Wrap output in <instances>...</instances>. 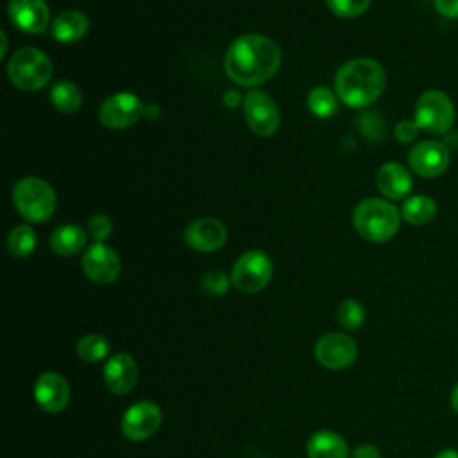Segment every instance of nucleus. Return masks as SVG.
I'll list each match as a JSON object with an SVG mask.
<instances>
[{"label":"nucleus","mask_w":458,"mask_h":458,"mask_svg":"<svg viewBox=\"0 0 458 458\" xmlns=\"http://www.w3.org/2000/svg\"><path fill=\"white\" fill-rule=\"evenodd\" d=\"M281 64V50L263 34H243L236 38L224 57L229 79L243 88H254L268 81Z\"/></svg>","instance_id":"1"},{"label":"nucleus","mask_w":458,"mask_h":458,"mask_svg":"<svg viewBox=\"0 0 458 458\" xmlns=\"http://www.w3.org/2000/svg\"><path fill=\"white\" fill-rule=\"evenodd\" d=\"M386 86L383 66L369 57L344 63L335 75V91L349 107H365L376 102Z\"/></svg>","instance_id":"2"},{"label":"nucleus","mask_w":458,"mask_h":458,"mask_svg":"<svg viewBox=\"0 0 458 458\" xmlns=\"http://www.w3.org/2000/svg\"><path fill=\"white\" fill-rule=\"evenodd\" d=\"M401 224V213L385 199H365L352 211V225L367 242L381 243L390 240Z\"/></svg>","instance_id":"3"},{"label":"nucleus","mask_w":458,"mask_h":458,"mask_svg":"<svg viewBox=\"0 0 458 458\" xmlns=\"http://www.w3.org/2000/svg\"><path fill=\"white\" fill-rule=\"evenodd\" d=\"M13 200L18 213L27 222H45L48 220L57 206V197L54 188L41 177H23L14 184Z\"/></svg>","instance_id":"4"},{"label":"nucleus","mask_w":458,"mask_h":458,"mask_svg":"<svg viewBox=\"0 0 458 458\" xmlns=\"http://www.w3.org/2000/svg\"><path fill=\"white\" fill-rule=\"evenodd\" d=\"M52 72L48 55L34 47L16 50L7 64L9 81L23 91L41 89L52 79Z\"/></svg>","instance_id":"5"},{"label":"nucleus","mask_w":458,"mask_h":458,"mask_svg":"<svg viewBox=\"0 0 458 458\" xmlns=\"http://www.w3.org/2000/svg\"><path fill=\"white\" fill-rule=\"evenodd\" d=\"M415 123L428 134H447L454 122V104L447 93L428 89L415 102Z\"/></svg>","instance_id":"6"},{"label":"nucleus","mask_w":458,"mask_h":458,"mask_svg":"<svg viewBox=\"0 0 458 458\" xmlns=\"http://www.w3.org/2000/svg\"><path fill=\"white\" fill-rule=\"evenodd\" d=\"M272 277V261L263 250H249L242 254L233 265L231 281L236 290L243 293H256L263 290Z\"/></svg>","instance_id":"7"},{"label":"nucleus","mask_w":458,"mask_h":458,"mask_svg":"<svg viewBox=\"0 0 458 458\" xmlns=\"http://www.w3.org/2000/svg\"><path fill=\"white\" fill-rule=\"evenodd\" d=\"M243 114L250 131L263 138L276 134L281 123V114L274 98L261 89H252L245 95Z\"/></svg>","instance_id":"8"},{"label":"nucleus","mask_w":458,"mask_h":458,"mask_svg":"<svg viewBox=\"0 0 458 458\" xmlns=\"http://www.w3.org/2000/svg\"><path fill=\"white\" fill-rule=\"evenodd\" d=\"M145 114V104L138 95L129 91H120L107 97L98 111L102 125L109 129H125L140 120Z\"/></svg>","instance_id":"9"},{"label":"nucleus","mask_w":458,"mask_h":458,"mask_svg":"<svg viewBox=\"0 0 458 458\" xmlns=\"http://www.w3.org/2000/svg\"><path fill=\"white\" fill-rule=\"evenodd\" d=\"M313 352L322 367L342 370L356 361L358 345L345 333H327L317 340Z\"/></svg>","instance_id":"10"},{"label":"nucleus","mask_w":458,"mask_h":458,"mask_svg":"<svg viewBox=\"0 0 458 458\" xmlns=\"http://www.w3.org/2000/svg\"><path fill=\"white\" fill-rule=\"evenodd\" d=\"M161 426V408L152 401H140L131 404L122 417V433L132 442L150 438Z\"/></svg>","instance_id":"11"},{"label":"nucleus","mask_w":458,"mask_h":458,"mask_svg":"<svg viewBox=\"0 0 458 458\" xmlns=\"http://www.w3.org/2000/svg\"><path fill=\"white\" fill-rule=\"evenodd\" d=\"M449 157V147L444 141L422 140L408 152V165L417 175L431 179L447 170Z\"/></svg>","instance_id":"12"},{"label":"nucleus","mask_w":458,"mask_h":458,"mask_svg":"<svg viewBox=\"0 0 458 458\" xmlns=\"http://www.w3.org/2000/svg\"><path fill=\"white\" fill-rule=\"evenodd\" d=\"M82 270L93 283L109 284L120 274V258L114 249L97 242L82 254Z\"/></svg>","instance_id":"13"},{"label":"nucleus","mask_w":458,"mask_h":458,"mask_svg":"<svg viewBox=\"0 0 458 458\" xmlns=\"http://www.w3.org/2000/svg\"><path fill=\"white\" fill-rule=\"evenodd\" d=\"M70 385L59 372H43L34 383V399L47 413H59L70 403Z\"/></svg>","instance_id":"14"},{"label":"nucleus","mask_w":458,"mask_h":458,"mask_svg":"<svg viewBox=\"0 0 458 458\" xmlns=\"http://www.w3.org/2000/svg\"><path fill=\"white\" fill-rule=\"evenodd\" d=\"M225 225L220 220L209 216L197 218L190 222V225L184 229V242L199 252L218 250L225 243Z\"/></svg>","instance_id":"15"},{"label":"nucleus","mask_w":458,"mask_h":458,"mask_svg":"<svg viewBox=\"0 0 458 458\" xmlns=\"http://www.w3.org/2000/svg\"><path fill=\"white\" fill-rule=\"evenodd\" d=\"M9 18L23 32L41 34L50 21V11L45 0H9Z\"/></svg>","instance_id":"16"},{"label":"nucleus","mask_w":458,"mask_h":458,"mask_svg":"<svg viewBox=\"0 0 458 458\" xmlns=\"http://www.w3.org/2000/svg\"><path fill=\"white\" fill-rule=\"evenodd\" d=\"M104 383L116 395L129 394L138 383V365L127 352H116L104 365Z\"/></svg>","instance_id":"17"},{"label":"nucleus","mask_w":458,"mask_h":458,"mask_svg":"<svg viewBox=\"0 0 458 458\" xmlns=\"http://www.w3.org/2000/svg\"><path fill=\"white\" fill-rule=\"evenodd\" d=\"M376 186L386 199L401 200L411 191L413 181L406 166L395 161H388L377 170Z\"/></svg>","instance_id":"18"},{"label":"nucleus","mask_w":458,"mask_h":458,"mask_svg":"<svg viewBox=\"0 0 458 458\" xmlns=\"http://www.w3.org/2000/svg\"><path fill=\"white\" fill-rule=\"evenodd\" d=\"M88 29H89L88 16L75 9L59 13L55 16V20L52 21V34L61 43H73V41L82 39L86 36Z\"/></svg>","instance_id":"19"},{"label":"nucleus","mask_w":458,"mask_h":458,"mask_svg":"<svg viewBox=\"0 0 458 458\" xmlns=\"http://www.w3.org/2000/svg\"><path fill=\"white\" fill-rule=\"evenodd\" d=\"M308 458H347V442L331 429L317 431L310 437L306 445Z\"/></svg>","instance_id":"20"},{"label":"nucleus","mask_w":458,"mask_h":458,"mask_svg":"<svg viewBox=\"0 0 458 458\" xmlns=\"http://www.w3.org/2000/svg\"><path fill=\"white\" fill-rule=\"evenodd\" d=\"M86 245V231L77 224H64L54 229L50 249L59 256H73Z\"/></svg>","instance_id":"21"},{"label":"nucleus","mask_w":458,"mask_h":458,"mask_svg":"<svg viewBox=\"0 0 458 458\" xmlns=\"http://www.w3.org/2000/svg\"><path fill=\"white\" fill-rule=\"evenodd\" d=\"M437 215V202L428 195H411L401 208V216L410 225H426Z\"/></svg>","instance_id":"22"},{"label":"nucleus","mask_w":458,"mask_h":458,"mask_svg":"<svg viewBox=\"0 0 458 458\" xmlns=\"http://www.w3.org/2000/svg\"><path fill=\"white\" fill-rule=\"evenodd\" d=\"M50 98H52V104L57 111L61 113H75L81 104H82V93L81 89L70 82V81H59L52 86V91H50Z\"/></svg>","instance_id":"23"},{"label":"nucleus","mask_w":458,"mask_h":458,"mask_svg":"<svg viewBox=\"0 0 458 458\" xmlns=\"http://www.w3.org/2000/svg\"><path fill=\"white\" fill-rule=\"evenodd\" d=\"M7 249L14 258H27L36 249V233L27 224L16 225L7 236Z\"/></svg>","instance_id":"24"},{"label":"nucleus","mask_w":458,"mask_h":458,"mask_svg":"<svg viewBox=\"0 0 458 458\" xmlns=\"http://www.w3.org/2000/svg\"><path fill=\"white\" fill-rule=\"evenodd\" d=\"M75 349H77V356L82 361L97 363V361H102V360L107 358V354H109V342L104 336H100V335L89 333V335H84L77 342Z\"/></svg>","instance_id":"25"},{"label":"nucleus","mask_w":458,"mask_h":458,"mask_svg":"<svg viewBox=\"0 0 458 458\" xmlns=\"http://www.w3.org/2000/svg\"><path fill=\"white\" fill-rule=\"evenodd\" d=\"M308 107L318 118H327L336 113L338 102L331 89L324 86H315L308 95Z\"/></svg>","instance_id":"26"},{"label":"nucleus","mask_w":458,"mask_h":458,"mask_svg":"<svg viewBox=\"0 0 458 458\" xmlns=\"http://www.w3.org/2000/svg\"><path fill=\"white\" fill-rule=\"evenodd\" d=\"M338 324L344 329L358 331L365 320V310L356 299H344L338 304Z\"/></svg>","instance_id":"27"},{"label":"nucleus","mask_w":458,"mask_h":458,"mask_svg":"<svg viewBox=\"0 0 458 458\" xmlns=\"http://www.w3.org/2000/svg\"><path fill=\"white\" fill-rule=\"evenodd\" d=\"M231 277L224 270H208L200 279V290L209 297H222L231 286Z\"/></svg>","instance_id":"28"},{"label":"nucleus","mask_w":458,"mask_h":458,"mask_svg":"<svg viewBox=\"0 0 458 458\" xmlns=\"http://www.w3.org/2000/svg\"><path fill=\"white\" fill-rule=\"evenodd\" d=\"M326 4L336 16L354 18L369 9L370 0H326Z\"/></svg>","instance_id":"29"},{"label":"nucleus","mask_w":458,"mask_h":458,"mask_svg":"<svg viewBox=\"0 0 458 458\" xmlns=\"http://www.w3.org/2000/svg\"><path fill=\"white\" fill-rule=\"evenodd\" d=\"M111 231H113V224L107 215L98 213L88 220V234L97 242H104L111 234Z\"/></svg>","instance_id":"30"},{"label":"nucleus","mask_w":458,"mask_h":458,"mask_svg":"<svg viewBox=\"0 0 458 458\" xmlns=\"http://www.w3.org/2000/svg\"><path fill=\"white\" fill-rule=\"evenodd\" d=\"M419 125L415 123V120H401L395 129H394V134H395V140L401 141V143H411L417 136H419Z\"/></svg>","instance_id":"31"},{"label":"nucleus","mask_w":458,"mask_h":458,"mask_svg":"<svg viewBox=\"0 0 458 458\" xmlns=\"http://www.w3.org/2000/svg\"><path fill=\"white\" fill-rule=\"evenodd\" d=\"M435 9L451 20H458V0H433Z\"/></svg>","instance_id":"32"},{"label":"nucleus","mask_w":458,"mask_h":458,"mask_svg":"<svg viewBox=\"0 0 458 458\" xmlns=\"http://www.w3.org/2000/svg\"><path fill=\"white\" fill-rule=\"evenodd\" d=\"M352 458H381V451L374 444H360L352 451Z\"/></svg>","instance_id":"33"},{"label":"nucleus","mask_w":458,"mask_h":458,"mask_svg":"<svg viewBox=\"0 0 458 458\" xmlns=\"http://www.w3.org/2000/svg\"><path fill=\"white\" fill-rule=\"evenodd\" d=\"M240 100H242V98H240V95H238L236 91H227L225 97H224V102L229 104L231 107H236V106L240 104Z\"/></svg>","instance_id":"34"},{"label":"nucleus","mask_w":458,"mask_h":458,"mask_svg":"<svg viewBox=\"0 0 458 458\" xmlns=\"http://www.w3.org/2000/svg\"><path fill=\"white\" fill-rule=\"evenodd\" d=\"M145 116L147 118H157L159 116V106H156V104H148V106H145Z\"/></svg>","instance_id":"35"},{"label":"nucleus","mask_w":458,"mask_h":458,"mask_svg":"<svg viewBox=\"0 0 458 458\" xmlns=\"http://www.w3.org/2000/svg\"><path fill=\"white\" fill-rule=\"evenodd\" d=\"M449 403H451V408L458 413V383L454 385V388L451 390V395H449Z\"/></svg>","instance_id":"36"},{"label":"nucleus","mask_w":458,"mask_h":458,"mask_svg":"<svg viewBox=\"0 0 458 458\" xmlns=\"http://www.w3.org/2000/svg\"><path fill=\"white\" fill-rule=\"evenodd\" d=\"M435 458H458V451L456 449H442L440 453L435 454Z\"/></svg>","instance_id":"37"}]
</instances>
